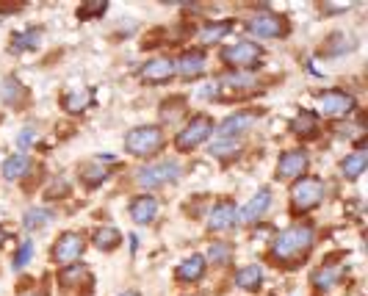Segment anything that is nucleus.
<instances>
[{
  "mask_svg": "<svg viewBox=\"0 0 368 296\" xmlns=\"http://www.w3.org/2000/svg\"><path fill=\"white\" fill-rule=\"evenodd\" d=\"M28 169H31V158L25 153L9 155V158L3 160V178L6 180H20V178L28 175Z\"/></svg>",
  "mask_w": 368,
  "mask_h": 296,
  "instance_id": "aec40b11",
  "label": "nucleus"
},
{
  "mask_svg": "<svg viewBox=\"0 0 368 296\" xmlns=\"http://www.w3.org/2000/svg\"><path fill=\"white\" fill-rule=\"evenodd\" d=\"M175 75L178 72H175V61L172 58H153V61H147L144 69H141V78L147 83H169Z\"/></svg>",
  "mask_w": 368,
  "mask_h": 296,
  "instance_id": "dca6fc26",
  "label": "nucleus"
},
{
  "mask_svg": "<svg viewBox=\"0 0 368 296\" xmlns=\"http://www.w3.org/2000/svg\"><path fill=\"white\" fill-rule=\"evenodd\" d=\"M155 216H158V200L155 197H150V194L133 197V203H131V219L136 225H150Z\"/></svg>",
  "mask_w": 368,
  "mask_h": 296,
  "instance_id": "f3484780",
  "label": "nucleus"
},
{
  "mask_svg": "<svg viewBox=\"0 0 368 296\" xmlns=\"http://www.w3.org/2000/svg\"><path fill=\"white\" fill-rule=\"evenodd\" d=\"M263 282V266H244L235 272V285L244 291H257Z\"/></svg>",
  "mask_w": 368,
  "mask_h": 296,
  "instance_id": "5701e85b",
  "label": "nucleus"
},
{
  "mask_svg": "<svg viewBox=\"0 0 368 296\" xmlns=\"http://www.w3.org/2000/svg\"><path fill=\"white\" fill-rule=\"evenodd\" d=\"M28 296H47L45 291H39V294H28Z\"/></svg>",
  "mask_w": 368,
  "mask_h": 296,
  "instance_id": "a19ab883",
  "label": "nucleus"
},
{
  "mask_svg": "<svg viewBox=\"0 0 368 296\" xmlns=\"http://www.w3.org/2000/svg\"><path fill=\"white\" fill-rule=\"evenodd\" d=\"M208 61H205V53L203 50H188L183 53L178 61H175V72L185 78V81H194V78H200L203 72H205Z\"/></svg>",
  "mask_w": 368,
  "mask_h": 296,
  "instance_id": "4468645a",
  "label": "nucleus"
},
{
  "mask_svg": "<svg viewBox=\"0 0 368 296\" xmlns=\"http://www.w3.org/2000/svg\"><path fill=\"white\" fill-rule=\"evenodd\" d=\"M56 219V213L50 210V208H28L23 216V228L28 233H34V230H45L50 222Z\"/></svg>",
  "mask_w": 368,
  "mask_h": 296,
  "instance_id": "412c9836",
  "label": "nucleus"
},
{
  "mask_svg": "<svg viewBox=\"0 0 368 296\" xmlns=\"http://www.w3.org/2000/svg\"><path fill=\"white\" fill-rule=\"evenodd\" d=\"M263 56V47L250 42V39H241L235 45H228L222 50V61L230 64L235 69H250L257 64V58Z\"/></svg>",
  "mask_w": 368,
  "mask_h": 296,
  "instance_id": "423d86ee",
  "label": "nucleus"
},
{
  "mask_svg": "<svg viewBox=\"0 0 368 296\" xmlns=\"http://www.w3.org/2000/svg\"><path fill=\"white\" fill-rule=\"evenodd\" d=\"M106 9H108V3H86V6H81V9H78V20H92V17H100V14H106Z\"/></svg>",
  "mask_w": 368,
  "mask_h": 296,
  "instance_id": "f704fd0d",
  "label": "nucleus"
},
{
  "mask_svg": "<svg viewBox=\"0 0 368 296\" xmlns=\"http://www.w3.org/2000/svg\"><path fill=\"white\" fill-rule=\"evenodd\" d=\"M119 296H138V291H128V294H119Z\"/></svg>",
  "mask_w": 368,
  "mask_h": 296,
  "instance_id": "ea45409f",
  "label": "nucleus"
},
{
  "mask_svg": "<svg viewBox=\"0 0 368 296\" xmlns=\"http://www.w3.org/2000/svg\"><path fill=\"white\" fill-rule=\"evenodd\" d=\"M324 194H327V185L319 178H302L300 183H294V188H291V208H294V213H307V210L319 208Z\"/></svg>",
  "mask_w": 368,
  "mask_h": 296,
  "instance_id": "7ed1b4c3",
  "label": "nucleus"
},
{
  "mask_svg": "<svg viewBox=\"0 0 368 296\" xmlns=\"http://www.w3.org/2000/svg\"><path fill=\"white\" fill-rule=\"evenodd\" d=\"M0 100H3V103H9V106L23 103L25 100L23 83H20V81H14V78H6V81L0 83Z\"/></svg>",
  "mask_w": 368,
  "mask_h": 296,
  "instance_id": "cd10ccee",
  "label": "nucleus"
},
{
  "mask_svg": "<svg viewBox=\"0 0 368 296\" xmlns=\"http://www.w3.org/2000/svg\"><path fill=\"white\" fill-rule=\"evenodd\" d=\"M354 97L349 94V91H341V89H329L324 91L322 97H319V114L322 116H349L354 111Z\"/></svg>",
  "mask_w": 368,
  "mask_h": 296,
  "instance_id": "0eeeda50",
  "label": "nucleus"
},
{
  "mask_svg": "<svg viewBox=\"0 0 368 296\" xmlns=\"http://www.w3.org/2000/svg\"><path fill=\"white\" fill-rule=\"evenodd\" d=\"M235 225H238V208H235V203L222 200V203H216V205L210 208L208 228L213 230V233H225V230L235 228Z\"/></svg>",
  "mask_w": 368,
  "mask_h": 296,
  "instance_id": "9b49d317",
  "label": "nucleus"
},
{
  "mask_svg": "<svg viewBox=\"0 0 368 296\" xmlns=\"http://www.w3.org/2000/svg\"><path fill=\"white\" fill-rule=\"evenodd\" d=\"M210 133H213V119L205 116V114H200V116H194V119L185 125L183 131L178 133L175 144H178V150H180V153H188V150L200 147V144H203Z\"/></svg>",
  "mask_w": 368,
  "mask_h": 296,
  "instance_id": "39448f33",
  "label": "nucleus"
},
{
  "mask_svg": "<svg viewBox=\"0 0 368 296\" xmlns=\"http://www.w3.org/2000/svg\"><path fill=\"white\" fill-rule=\"evenodd\" d=\"M36 136H39V131H36L34 125H28V128H23V131H20V136H17V144H20V147H28V144H31V141H34Z\"/></svg>",
  "mask_w": 368,
  "mask_h": 296,
  "instance_id": "e433bc0d",
  "label": "nucleus"
},
{
  "mask_svg": "<svg viewBox=\"0 0 368 296\" xmlns=\"http://www.w3.org/2000/svg\"><path fill=\"white\" fill-rule=\"evenodd\" d=\"M250 28V34H255L257 39H277V36H282L285 31H288V25L285 20L275 14V11H260V14H255L252 20L247 23Z\"/></svg>",
  "mask_w": 368,
  "mask_h": 296,
  "instance_id": "6e6552de",
  "label": "nucleus"
},
{
  "mask_svg": "<svg viewBox=\"0 0 368 296\" xmlns=\"http://www.w3.org/2000/svg\"><path fill=\"white\" fill-rule=\"evenodd\" d=\"M208 257H210V263H213V266H228V263L232 260V247L230 244H210Z\"/></svg>",
  "mask_w": 368,
  "mask_h": 296,
  "instance_id": "2f4dec72",
  "label": "nucleus"
},
{
  "mask_svg": "<svg viewBox=\"0 0 368 296\" xmlns=\"http://www.w3.org/2000/svg\"><path fill=\"white\" fill-rule=\"evenodd\" d=\"M366 166H368L366 150H354V153H349V155L341 160V172H344L346 180H357V178L366 172Z\"/></svg>",
  "mask_w": 368,
  "mask_h": 296,
  "instance_id": "6ab92c4d",
  "label": "nucleus"
},
{
  "mask_svg": "<svg viewBox=\"0 0 368 296\" xmlns=\"http://www.w3.org/2000/svg\"><path fill=\"white\" fill-rule=\"evenodd\" d=\"M216 83V100L222 97H235V94H247V91L255 89V78L247 75V72H232V75H225Z\"/></svg>",
  "mask_w": 368,
  "mask_h": 296,
  "instance_id": "9d476101",
  "label": "nucleus"
},
{
  "mask_svg": "<svg viewBox=\"0 0 368 296\" xmlns=\"http://www.w3.org/2000/svg\"><path fill=\"white\" fill-rule=\"evenodd\" d=\"M205 257L203 255H191V257H185L183 263L178 266V280L180 282H200L203 277H205Z\"/></svg>",
  "mask_w": 368,
  "mask_h": 296,
  "instance_id": "a211bd4d",
  "label": "nucleus"
},
{
  "mask_svg": "<svg viewBox=\"0 0 368 296\" xmlns=\"http://www.w3.org/2000/svg\"><path fill=\"white\" fill-rule=\"evenodd\" d=\"M338 277H341V272L335 266H322V269H316L310 274V282H313V288L324 291V288H332L338 282Z\"/></svg>",
  "mask_w": 368,
  "mask_h": 296,
  "instance_id": "c85d7f7f",
  "label": "nucleus"
},
{
  "mask_svg": "<svg viewBox=\"0 0 368 296\" xmlns=\"http://www.w3.org/2000/svg\"><path fill=\"white\" fill-rule=\"evenodd\" d=\"M81 178H83V183H86L89 188H94V185H100V183L108 178V169H103L100 160H97V163H86L83 172H81Z\"/></svg>",
  "mask_w": 368,
  "mask_h": 296,
  "instance_id": "7c9ffc66",
  "label": "nucleus"
},
{
  "mask_svg": "<svg viewBox=\"0 0 368 296\" xmlns=\"http://www.w3.org/2000/svg\"><path fill=\"white\" fill-rule=\"evenodd\" d=\"M230 20H222V23H208L203 28V42L210 45V42H219V39H225L228 34H230Z\"/></svg>",
  "mask_w": 368,
  "mask_h": 296,
  "instance_id": "c756f323",
  "label": "nucleus"
},
{
  "mask_svg": "<svg viewBox=\"0 0 368 296\" xmlns=\"http://www.w3.org/2000/svg\"><path fill=\"white\" fill-rule=\"evenodd\" d=\"M6 235H9V233H6V230L0 228V244H3V241H6Z\"/></svg>",
  "mask_w": 368,
  "mask_h": 296,
  "instance_id": "58836bf2",
  "label": "nucleus"
},
{
  "mask_svg": "<svg viewBox=\"0 0 368 296\" xmlns=\"http://www.w3.org/2000/svg\"><path fill=\"white\" fill-rule=\"evenodd\" d=\"M257 122V114H250V111H238V114H230L222 125H219V138H235L244 136L250 128Z\"/></svg>",
  "mask_w": 368,
  "mask_h": 296,
  "instance_id": "2eb2a0df",
  "label": "nucleus"
},
{
  "mask_svg": "<svg viewBox=\"0 0 368 296\" xmlns=\"http://www.w3.org/2000/svg\"><path fill=\"white\" fill-rule=\"evenodd\" d=\"M83 235L81 233H61L58 235V241H56V247H53V260L56 263H72V260H78L81 255H83Z\"/></svg>",
  "mask_w": 368,
  "mask_h": 296,
  "instance_id": "1a4fd4ad",
  "label": "nucleus"
},
{
  "mask_svg": "<svg viewBox=\"0 0 368 296\" xmlns=\"http://www.w3.org/2000/svg\"><path fill=\"white\" fill-rule=\"evenodd\" d=\"M31 255H34V241H23V244H20V250L14 252V260H11V263H14V269H23L25 263L31 260Z\"/></svg>",
  "mask_w": 368,
  "mask_h": 296,
  "instance_id": "c9c22d12",
  "label": "nucleus"
},
{
  "mask_svg": "<svg viewBox=\"0 0 368 296\" xmlns=\"http://www.w3.org/2000/svg\"><path fill=\"white\" fill-rule=\"evenodd\" d=\"M39 39H42V31H39V28H28L23 34H14V36H11V50H14V53L36 50V47H39Z\"/></svg>",
  "mask_w": 368,
  "mask_h": 296,
  "instance_id": "393cba45",
  "label": "nucleus"
},
{
  "mask_svg": "<svg viewBox=\"0 0 368 296\" xmlns=\"http://www.w3.org/2000/svg\"><path fill=\"white\" fill-rule=\"evenodd\" d=\"M291 133H297L300 138L319 136V116L313 114V111H302V114L291 122Z\"/></svg>",
  "mask_w": 368,
  "mask_h": 296,
  "instance_id": "4be33fe9",
  "label": "nucleus"
},
{
  "mask_svg": "<svg viewBox=\"0 0 368 296\" xmlns=\"http://www.w3.org/2000/svg\"><path fill=\"white\" fill-rule=\"evenodd\" d=\"M269 208H272V191H269V188H260L252 200L244 205V210H238V219H241L244 225H257Z\"/></svg>",
  "mask_w": 368,
  "mask_h": 296,
  "instance_id": "ddd939ff",
  "label": "nucleus"
},
{
  "mask_svg": "<svg viewBox=\"0 0 368 296\" xmlns=\"http://www.w3.org/2000/svg\"><path fill=\"white\" fill-rule=\"evenodd\" d=\"M313 238H316V233L310 225H297V228L282 230L272 244V257L277 263H288V266L300 263L313 250Z\"/></svg>",
  "mask_w": 368,
  "mask_h": 296,
  "instance_id": "f257e3e1",
  "label": "nucleus"
},
{
  "mask_svg": "<svg viewBox=\"0 0 368 296\" xmlns=\"http://www.w3.org/2000/svg\"><path fill=\"white\" fill-rule=\"evenodd\" d=\"M136 247H138V238L136 235H131V252H136Z\"/></svg>",
  "mask_w": 368,
  "mask_h": 296,
  "instance_id": "4c0bfd02",
  "label": "nucleus"
},
{
  "mask_svg": "<svg viewBox=\"0 0 368 296\" xmlns=\"http://www.w3.org/2000/svg\"><path fill=\"white\" fill-rule=\"evenodd\" d=\"M178 178H180V163L178 160H161V163L138 169L136 183L141 188H158L163 183H175Z\"/></svg>",
  "mask_w": 368,
  "mask_h": 296,
  "instance_id": "20e7f679",
  "label": "nucleus"
},
{
  "mask_svg": "<svg viewBox=\"0 0 368 296\" xmlns=\"http://www.w3.org/2000/svg\"><path fill=\"white\" fill-rule=\"evenodd\" d=\"M81 277H86V266L81 263V266H72V269H64V272L58 274V280L67 285V288H72L75 282H81Z\"/></svg>",
  "mask_w": 368,
  "mask_h": 296,
  "instance_id": "72a5a7b5",
  "label": "nucleus"
},
{
  "mask_svg": "<svg viewBox=\"0 0 368 296\" xmlns=\"http://www.w3.org/2000/svg\"><path fill=\"white\" fill-rule=\"evenodd\" d=\"M307 153L305 150H288V153H282V158L277 163V178L280 180H294V178H302V172L307 169Z\"/></svg>",
  "mask_w": 368,
  "mask_h": 296,
  "instance_id": "f8f14e48",
  "label": "nucleus"
},
{
  "mask_svg": "<svg viewBox=\"0 0 368 296\" xmlns=\"http://www.w3.org/2000/svg\"><path fill=\"white\" fill-rule=\"evenodd\" d=\"M119 244H122V233L116 228H100L94 233V247H97V250L111 252V250H116Z\"/></svg>",
  "mask_w": 368,
  "mask_h": 296,
  "instance_id": "bb28decb",
  "label": "nucleus"
},
{
  "mask_svg": "<svg viewBox=\"0 0 368 296\" xmlns=\"http://www.w3.org/2000/svg\"><path fill=\"white\" fill-rule=\"evenodd\" d=\"M64 111H69V114H81L89 103H92V91L89 89H72L64 94Z\"/></svg>",
  "mask_w": 368,
  "mask_h": 296,
  "instance_id": "b1692460",
  "label": "nucleus"
},
{
  "mask_svg": "<svg viewBox=\"0 0 368 296\" xmlns=\"http://www.w3.org/2000/svg\"><path fill=\"white\" fill-rule=\"evenodd\" d=\"M161 147H163V133H161V128H155V125L133 128V131L125 136V150H128L131 155H138V158L155 155Z\"/></svg>",
  "mask_w": 368,
  "mask_h": 296,
  "instance_id": "f03ea898",
  "label": "nucleus"
},
{
  "mask_svg": "<svg viewBox=\"0 0 368 296\" xmlns=\"http://www.w3.org/2000/svg\"><path fill=\"white\" fill-rule=\"evenodd\" d=\"M238 147H241V141H238V138H216V141L210 144V155H216V158H228V155H232Z\"/></svg>",
  "mask_w": 368,
  "mask_h": 296,
  "instance_id": "473e14b6",
  "label": "nucleus"
},
{
  "mask_svg": "<svg viewBox=\"0 0 368 296\" xmlns=\"http://www.w3.org/2000/svg\"><path fill=\"white\" fill-rule=\"evenodd\" d=\"M352 50V39L346 36L344 31H338V34H329L327 39H324V56H344Z\"/></svg>",
  "mask_w": 368,
  "mask_h": 296,
  "instance_id": "a878e982",
  "label": "nucleus"
}]
</instances>
